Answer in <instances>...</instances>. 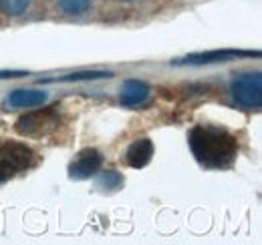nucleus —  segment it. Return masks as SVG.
<instances>
[{
	"label": "nucleus",
	"mask_w": 262,
	"mask_h": 245,
	"mask_svg": "<svg viewBox=\"0 0 262 245\" xmlns=\"http://www.w3.org/2000/svg\"><path fill=\"white\" fill-rule=\"evenodd\" d=\"M188 145L204 169H228L238 155V139L220 125H196L188 133Z\"/></svg>",
	"instance_id": "obj_1"
},
{
	"label": "nucleus",
	"mask_w": 262,
	"mask_h": 245,
	"mask_svg": "<svg viewBox=\"0 0 262 245\" xmlns=\"http://www.w3.org/2000/svg\"><path fill=\"white\" fill-rule=\"evenodd\" d=\"M238 57H260V53H250V51H208V53H196V55H188L186 59H178L171 61V64H214V62H228Z\"/></svg>",
	"instance_id": "obj_6"
},
{
	"label": "nucleus",
	"mask_w": 262,
	"mask_h": 245,
	"mask_svg": "<svg viewBox=\"0 0 262 245\" xmlns=\"http://www.w3.org/2000/svg\"><path fill=\"white\" fill-rule=\"evenodd\" d=\"M57 4L69 16H81L91 8V0H57Z\"/></svg>",
	"instance_id": "obj_12"
},
{
	"label": "nucleus",
	"mask_w": 262,
	"mask_h": 245,
	"mask_svg": "<svg viewBox=\"0 0 262 245\" xmlns=\"http://www.w3.org/2000/svg\"><path fill=\"white\" fill-rule=\"evenodd\" d=\"M31 6V0H0V12L4 16H23Z\"/></svg>",
	"instance_id": "obj_11"
},
{
	"label": "nucleus",
	"mask_w": 262,
	"mask_h": 245,
	"mask_svg": "<svg viewBox=\"0 0 262 245\" xmlns=\"http://www.w3.org/2000/svg\"><path fill=\"white\" fill-rule=\"evenodd\" d=\"M123 2H133V0H123Z\"/></svg>",
	"instance_id": "obj_15"
},
{
	"label": "nucleus",
	"mask_w": 262,
	"mask_h": 245,
	"mask_svg": "<svg viewBox=\"0 0 262 245\" xmlns=\"http://www.w3.org/2000/svg\"><path fill=\"white\" fill-rule=\"evenodd\" d=\"M57 109L59 107H49V109H40V111H33L29 115H23L14 125L16 133L23 137H45V135L53 133L61 122Z\"/></svg>",
	"instance_id": "obj_4"
},
{
	"label": "nucleus",
	"mask_w": 262,
	"mask_h": 245,
	"mask_svg": "<svg viewBox=\"0 0 262 245\" xmlns=\"http://www.w3.org/2000/svg\"><path fill=\"white\" fill-rule=\"evenodd\" d=\"M16 77H27V72L23 70H2L0 79H16Z\"/></svg>",
	"instance_id": "obj_14"
},
{
	"label": "nucleus",
	"mask_w": 262,
	"mask_h": 245,
	"mask_svg": "<svg viewBox=\"0 0 262 245\" xmlns=\"http://www.w3.org/2000/svg\"><path fill=\"white\" fill-rule=\"evenodd\" d=\"M101 167H103V155L93 147H87L69 165V177L73 181H85L95 177L101 171Z\"/></svg>",
	"instance_id": "obj_5"
},
{
	"label": "nucleus",
	"mask_w": 262,
	"mask_h": 245,
	"mask_svg": "<svg viewBox=\"0 0 262 245\" xmlns=\"http://www.w3.org/2000/svg\"><path fill=\"white\" fill-rule=\"evenodd\" d=\"M101 185H103L105 189H119V187L123 185V177H121L117 171H113V169L103 171V175H101Z\"/></svg>",
	"instance_id": "obj_13"
},
{
	"label": "nucleus",
	"mask_w": 262,
	"mask_h": 245,
	"mask_svg": "<svg viewBox=\"0 0 262 245\" xmlns=\"http://www.w3.org/2000/svg\"><path fill=\"white\" fill-rule=\"evenodd\" d=\"M33 163L34 153L27 143L0 139V185L31 169Z\"/></svg>",
	"instance_id": "obj_2"
},
{
	"label": "nucleus",
	"mask_w": 262,
	"mask_h": 245,
	"mask_svg": "<svg viewBox=\"0 0 262 245\" xmlns=\"http://www.w3.org/2000/svg\"><path fill=\"white\" fill-rule=\"evenodd\" d=\"M151 94V89L147 83L143 81H135L129 79L123 83V89H121V105L123 107H137V105H143Z\"/></svg>",
	"instance_id": "obj_9"
},
{
	"label": "nucleus",
	"mask_w": 262,
	"mask_h": 245,
	"mask_svg": "<svg viewBox=\"0 0 262 245\" xmlns=\"http://www.w3.org/2000/svg\"><path fill=\"white\" fill-rule=\"evenodd\" d=\"M230 94L234 103L246 111H260L262 107V77L260 72L236 75L230 83Z\"/></svg>",
	"instance_id": "obj_3"
},
{
	"label": "nucleus",
	"mask_w": 262,
	"mask_h": 245,
	"mask_svg": "<svg viewBox=\"0 0 262 245\" xmlns=\"http://www.w3.org/2000/svg\"><path fill=\"white\" fill-rule=\"evenodd\" d=\"M47 101V92L38 89H14L6 99V107L10 109H34Z\"/></svg>",
	"instance_id": "obj_8"
},
{
	"label": "nucleus",
	"mask_w": 262,
	"mask_h": 245,
	"mask_svg": "<svg viewBox=\"0 0 262 245\" xmlns=\"http://www.w3.org/2000/svg\"><path fill=\"white\" fill-rule=\"evenodd\" d=\"M154 151L156 149H154L151 139H147V137L137 139V141H133L129 145V149L125 153V161H127V165L133 167V169H143V167H147L151 163Z\"/></svg>",
	"instance_id": "obj_7"
},
{
	"label": "nucleus",
	"mask_w": 262,
	"mask_h": 245,
	"mask_svg": "<svg viewBox=\"0 0 262 245\" xmlns=\"http://www.w3.org/2000/svg\"><path fill=\"white\" fill-rule=\"evenodd\" d=\"M113 72L109 70H81V72H71L59 79H49L45 83H75V81H99V79H111Z\"/></svg>",
	"instance_id": "obj_10"
}]
</instances>
